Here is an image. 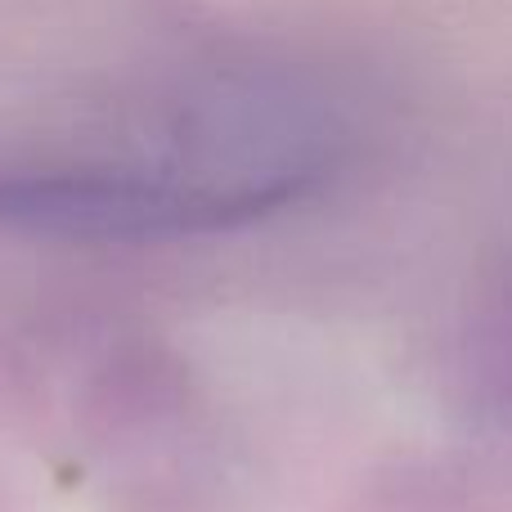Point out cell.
<instances>
[{
	"mask_svg": "<svg viewBox=\"0 0 512 512\" xmlns=\"http://www.w3.org/2000/svg\"><path fill=\"white\" fill-rule=\"evenodd\" d=\"M113 144L0 167V225L68 239H171L261 221L324 180L319 104L274 81H212Z\"/></svg>",
	"mask_w": 512,
	"mask_h": 512,
	"instance_id": "cell-1",
	"label": "cell"
}]
</instances>
